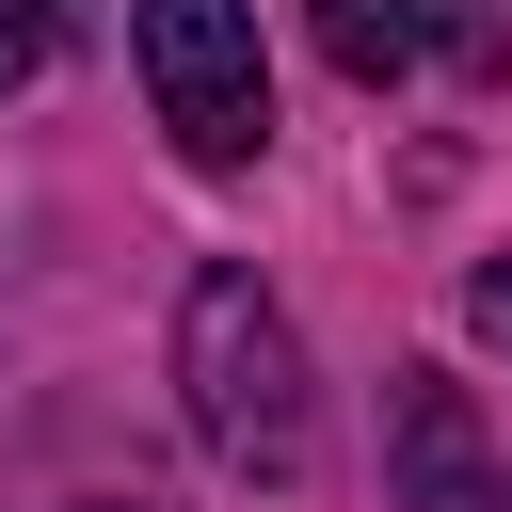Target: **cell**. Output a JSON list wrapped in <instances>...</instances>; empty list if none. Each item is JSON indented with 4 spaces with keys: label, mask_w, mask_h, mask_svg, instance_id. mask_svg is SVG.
<instances>
[{
    "label": "cell",
    "mask_w": 512,
    "mask_h": 512,
    "mask_svg": "<svg viewBox=\"0 0 512 512\" xmlns=\"http://www.w3.org/2000/svg\"><path fill=\"white\" fill-rule=\"evenodd\" d=\"M176 384H192V448L224 464V480H304L320 464V384H304V336H288V304L240 272V256H208L192 272V304H176Z\"/></svg>",
    "instance_id": "cell-1"
},
{
    "label": "cell",
    "mask_w": 512,
    "mask_h": 512,
    "mask_svg": "<svg viewBox=\"0 0 512 512\" xmlns=\"http://www.w3.org/2000/svg\"><path fill=\"white\" fill-rule=\"evenodd\" d=\"M432 48H448L432 0H320V64H336V80H416Z\"/></svg>",
    "instance_id": "cell-4"
},
{
    "label": "cell",
    "mask_w": 512,
    "mask_h": 512,
    "mask_svg": "<svg viewBox=\"0 0 512 512\" xmlns=\"http://www.w3.org/2000/svg\"><path fill=\"white\" fill-rule=\"evenodd\" d=\"M32 64H48V16H32V0H0V96H16Z\"/></svg>",
    "instance_id": "cell-5"
},
{
    "label": "cell",
    "mask_w": 512,
    "mask_h": 512,
    "mask_svg": "<svg viewBox=\"0 0 512 512\" xmlns=\"http://www.w3.org/2000/svg\"><path fill=\"white\" fill-rule=\"evenodd\" d=\"M128 48H144V96H160L176 160H208V176L272 160V64H256V0H128Z\"/></svg>",
    "instance_id": "cell-2"
},
{
    "label": "cell",
    "mask_w": 512,
    "mask_h": 512,
    "mask_svg": "<svg viewBox=\"0 0 512 512\" xmlns=\"http://www.w3.org/2000/svg\"><path fill=\"white\" fill-rule=\"evenodd\" d=\"M32 16H48V32H64V16H80V0H32Z\"/></svg>",
    "instance_id": "cell-6"
},
{
    "label": "cell",
    "mask_w": 512,
    "mask_h": 512,
    "mask_svg": "<svg viewBox=\"0 0 512 512\" xmlns=\"http://www.w3.org/2000/svg\"><path fill=\"white\" fill-rule=\"evenodd\" d=\"M384 464H400V512H496V448H480V416H464L448 368L384 384Z\"/></svg>",
    "instance_id": "cell-3"
},
{
    "label": "cell",
    "mask_w": 512,
    "mask_h": 512,
    "mask_svg": "<svg viewBox=\"0 0 512 512\" xmlns=\"http://www.w3.org/2000/svg\"><path fill=\"white\" fill-rule=\"evenodd\" d=\"M96 512H144V496H96Z\"/></svg>",
    "instance_id": "cell-7"
}]
</instances>
